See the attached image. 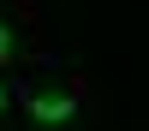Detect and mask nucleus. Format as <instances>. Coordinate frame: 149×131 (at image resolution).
Here are the masks:
<instances>
[{
    "instance_id": "nucleus-1",
    "label": "nucleus",
    "mask_w": 149,
    "mask_h": 131,
    "mask_svg": "<svg viewBox=\"0 0 149 131\" xmlns=\"http://www.w3.org/2000/svg\"><path fill=\"white\" fill-rule=\"evenodd\" d=\"M24 113H30L36 119V125H72V119H78V95H72V89H36L30 95V101H24Z\"/></svg>"
},
{
    "instance_id": "nucleus-2",
    "label": "nucleus",
    "mask_w": 149,
    "mask_h": 131,
    "mask_svg": "<svg viewBox=\"0 0 149 131\" xmlns=\"http://www.w3.org/2000/svg\"><path fill=\"white\" fill-rule=\"evenodd\" d=\"M6 60H18V36H12V24H0V66Z\"/></svg>"
},
{
    "instance_id": "nucleus-3",
    "label": "nucleus",
    "mask_w": 149,
    "mask_h": 131,
    "mask_svg": "<svg viewBox=\"0 0 149 131\" xmlns=\"http://www.w3.org/2000/svg\"><path fill=\"white\" fill-rule=\"evenodd\" d=\"M0 113H6V83H0Z\"/></svg>"
}]
</instances>
